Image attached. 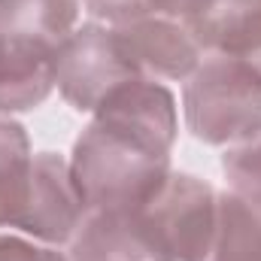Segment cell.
<instances>
[{"mask_svg": "<svg viewBox=\"0 0 261 261\" xmlns=\"http://www.w3.org/2000/svg\"><path fill=\"white\" fill-rule=\"evenodd\" d=\"M216 195L210 182L170 170L161 189L140 206L173 261L203 258L216 222Z\"/></svg>", "mask_w": 261, "mask_h": 261, "instance_id": "5", "label": "cell"}, {"mask_svg": "<svg viewBox=\"0 0 261 261\" xmlns=\"http://www.w3.org/2000/svg\"><path fill=\"white\" fill-rule=\"evenodd\" d=\"M34 152L21 122L0 113V228L18 225L31 189Z\"/></svg>", "mask_w": 261, "mask_h": 261, "instance_id": "11", "label": "cell"}, {"mask_svg": "<svg viewBox=\"0 0 261 261\" xmlns=\"http://www.w3.org/2000/svg\"><path fill=\"white\" fill-rule=\"evenodd\" d=\"M143 79L122 52L110 24H82L70 34L58 55L55 85L67 103L79 113H94L116 88Z\"/></svg>", "mask_w": 261, "mask_h": 261, "instance_id": "4", "label": "cell"}, {"mask_svg": "<svg viewBox=\"0 0 261 261\" xmlns=\"http://www.w3.org/2000/svg\"><path fill=\"white\" fill-rule=\"evenodd\" d=\"M200 261H261V197L216 195V222Z\"/></svg>", "mask_w": 261, "mask_h": 261, "instance_id": "10", "label": "cell"}, {"mask_svg": "<svg viewBox=\"0 0 261 261\" xmlns=\"http://www.w3.org/2000/svg\"><path fill=\"white\" fill-rule=\"evenodd\" d=\"M82 6L94 18L107 21L110 28L134 21V18H143V15H152L149 12V0H82Z\"/></svg>", "mask_w": 261, "mask_h": 261, "instance_id": "13", "label": "cell"}, {"mask_svg": "<svg viewBox=\"0 0 261 261\" xmlns=\"http://www.w3.org/2000/svg\"><path fill=\"white\" fill-rule=\"evenodd\" d=\"M182 113L200 143H234L261 125V79L225 55H206L186 82Z\"/></svg>", "mask_w": 261, "mask_h": 261, "instance_id": "3", "label": "cell"}, {"mask_svg": "<svg viewBox=\"0 0 261 261\" xmlns=\"http://www.w3.org/2000/svg\"><path fill=\"white\" fill-rule=\"evenodd\" d=\"M176 97L155 79L116 88L79 134L70 173L88 210L143 206L170 173Z\"/></svg>", "mask_w": 261, "mask_h": 261, "instance_id": "1", "label": "cell"}, {"mask_svg": "<svg viewBox=\"0 0 261 261\" xmlns=\"http://www.w3.org/2000/svg\"><path fill=\"white\" fill-rule=\"evenodd\" d=\"M116 40L143 79H189L203 61L192 28L167 15H143L116 24Z\"/></svg>", "mask_w": 261, "mask_h": 261, "instance_id": "7", "label": "cell"}, {"mask_svg": "<svg viewBox=\"0 0 261 261\" xmlns=\"http://www.w3.org/2000/svg\"><path fill=\"white\" fill-rule=\"evenodd\" d=\"M213 0H149V12L152 15H167V18H179V21H192L200 15Z\"/></svg>", "mask_w": 261, "mask_h": 261, "instance_id": "15", "label": "cell"}, {"mask_svg": "<svg viewBox=\"0 0 261 261\" xmlns=\"http://www.w3.org/2000/svg\"><path fill=\"white\" fill-rule=\"evenodd\" d=\"M189 28L203 52L225 55L261 79V0H213Z\"/></svg>", "mask_w": 261, "mask_h": 261, "instance_id": "9", "label": "cell"}, {"mask_svg": "<svg viewBox=\"0 0 261 261\" xmlns=\"http://www.w3.org/2000/svg\"><path fill=\"white\" fill-rule=\"evenodd\" d=\"M70 261H173L140 206L88 210L70 240Z\"/></svg>", "mask_w": 261, "mask_h": 261, "instance_id": "8", "label": "cell"}, {"mask_svg": "<svg viewBox=\"0 0 261 261\" xmlns=\"http://www.w3.org/2000/svg\"><path fill=\"white\" fill-rule=\"evenodd\" d=\"M88 206L79 195L73 173H70V161H64L55 152H40L34 155V170H31V189L24 210L18 216V225L24 234L61 246L70 243L76 228L82 225Z\"/></svg>", "mask_w": 261, "mask_h": 261, "instance_id": "6", "label": "cell"}, {"mask_svg": "<svg viewBox=\"0 0 261 261\" xmlns=\"http://www.w3.org/2000/svg\"><path fill=\"white\" fill-rule=\"evenodd\" d=\"M79 0H0V113H28L55 88Z\"/></svg>", "mask_w": 261, "mask_h": 261, "instance_id": "2", "label": "cell"}, {"mask_svg": "<svg viewBox=\"0 0 261 261\" xmlns=\"http://www.w3.org/2000/svg\"><path fill=\"white\" fill-rule=\"evenodd\" d=\"M222 170L228 176L231 192L261 197V125L228 143L222 155Z\"/></svg>", "mask_w": 261, "mask_h": 261, "instance_id": "12", "label": "cell"}, {"mask_svg": "<svg viewBox=\"0 0 261 261\" xmlns=\"http://www.w3.org/2000/svg\"><path fill=\"white\" fill-rule=\"evenodd\" d=\"M0 261H70V258L55 252V249L34 246L31 240L12 237V234H0Z\"/></svg>", "mask_w": 261, "mask_h": 261, "instance_id": "14", "label": "cell"}]
</instances>
